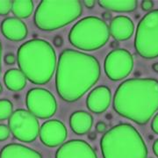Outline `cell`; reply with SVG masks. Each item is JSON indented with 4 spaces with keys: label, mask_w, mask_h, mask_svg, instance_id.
I'll use <instances>...</instances> for the list:
<instances>
[{
    "label": "cell",
    "mask_w": 158,
    "mask_h": 158,
    "mask_svg": "<svg viewBox=\"0 0 158 158\" xmlns=\"http://www.w3.org/2000/svg\"><path fill=\"white\" fill-rule=\"evenodd\" d=\"M101 69L96 57L74 49L60 54L56 74V88L60 98L75 102L96 85Z\"/></svg>",
    "instance_id": "1"
},
{
    "label": "cell",
    "mask_w": 158,
    "mask_h": 158,
    "mask_svg": "<svg viewBox=\"0 0 158 158\" xmlns=\"http://www.w3.org/2000/svg\"><path fill=\"white\" fill-rule=\"evenodd\" d=\"M113 109L136 124H147L158 110V80L131 78L124 81L114 93Z\"/></svg>",
    "instance_id": "2"
},
{
    "label": "cell",
    "mask_w": 158,
    "mask_h": 158,
    "mask_svg": "<svg viewBox=\"0 0 158 158\" xmlns=\"http://www.w3.org/2000/svg\"><path fill=\"white\" fill-rule=\"evenodd\" d=\"M19 70L34 85L48 84L56 67V54L48 41L41 39L24 42L17 52Z\"/></svg>",
    "instance_id": "3"
},
{
    "label": "cell",
    "mask_w": 158,
    "mask_h": 158,
    "mask_svg": "<svg viewBox=\"0 0 158 158\" xmlns=\"http://www.w3.org/2000/svg\"><path fill=\"white\" fill-rule=\"evenodd\" d=\"M103 158H147L148 148L141 134L128 123L106 131L100 140Z\"/></svg>",
    "instance_id": "4"
},
{
    "label": "cell",
    "mask_w": 158,
    "mask_h": 158,
    "mask_svg": "<svg viewBox=\"0 0 158 158\" xmlns=\"http://www.w3.org/2000/svg\"><path fill=\"white\" fill-rule=\"evenodd\" d=\"M83 12L79 0H44L35 10L34 24L42 31H54L67 26Z\"/></svg>",
    "instance_id": "5"
},
{
    "label": "cell",
    "mask_w": 158,
    "mask_h": 158,
    "mask_svg": "<svg viewBox=\"0 0 158 158\" xmlns=\"http://www.w3.org/2000/svg\"><path fill=\"white\" fill-rule=\"evenodd\" d=\"M106 22L98 17H85L76 23L69 33V40L81 50L94 51L106 44L110 38Z\"/></svg>",
    "instance_id": "6"
},
{
    "label": "cell",
    "mask_w": 158,
    "mask_h": 158,
    "mask_svg": "<svg viewBox=\"0 0 158 158\" xmlns=\"http://www.w3.org/2000/svg\"><path fill=\"white\" fill-rule=\"evenodd\" d=\"M135 48L144 59L158 57V9L148 12L138 23Z\"/></svg>",
    "instance_id": "7"
},
{
    "label": "cell",
    "mask_w": 158,
    "mask_h": 158,
    "mask_svg": "<svg viewBox=\"0 0 158 158\" xmlns=\"http://www.w3.org/2000/svg\"><path fill=\"white\" fill-rule=\"evenodd\" d=\"M8 127L14 138L22 142H32L40 134L39 121L25 109L15 110L8 119Z\"/></svg>",
    "instance_id": "8"
},
{
    "label": "cell",
    "mask_w": 158,
    "mask_h": 158,
    "mask_svg": "<svg viewBox=\"0 0 158 158\" xmlns=\"http://www.w3.org/2000/svg\"><path fill=\"white\" fill-rule=\"evenodd\" d=\"M26 105L27 111L36 118H49L57 110V102L49 90L43 88H33L27 93Z\"/></svg>",
    "instance_id": "9"
},
{
    "label": "cell",
    "mask_w": 158,
    "mask_h": 158,
    "mask_svg": "<svg viewBox=\"0 0 158 158\" xmlns=\"http://www.w3.org/2000/svg\"><path fill=\"white\" fill-rule=\"evenodd\" d=\"M105 72L112 81H119L129 76L134 68V58L129 51L116 48L108 54L104 63Z\"/></svg>",
    "instance_id": "10"
},
{
    "label": "cell",
    "mask_w": 158,
    "mask_h": 158,
    "mask_svg": "<svg viewBox=\"0 0 158 158\" xmlns=\"http://www.w3.org/2000/svg\"><path fill=\"white\" fill-rule=\"evenodd\" d=\"M40 139L49 148L57 147L66 140L68 132L65 125L58 119H49L44 122L40 128Z\"/></svg>",
    "instance_id": "11"
},
{
    "label": "cell",
    "mask_w": 158,
    "mask_h": 158,
    "mask_svg": "<svg viewBox=\"0 0 158 158\" xmlns=\"http://www.w3.org/2000/svg\"><path fill=\"white\" fill-rule=\"evenodd\" d=\"M56 158H98L95 150L83 140H70L57 149Z\"/></svg>",
    "instance_id": "12"
},
{
    "label": "cell",
    "mask_w": 158,
    "mask_h": 158,
    "mask_svg": "<svg viewBox=\"0 0 158 158\" xmlns=\"http://www.w3.org/2000/svg\"><path fill=\"white\" fill-rule=\"evenodd\" d=\"M111 100V90L106 85H100L89 93L86 99V106L91 113H102L107 110Z\"/></svg>",
    "instance_id": "13"
},
{
    "label": "cell",
    "mask_w": 158,
    "mask_h": 158,
    "mask_svg": "<svg viewBox=\"0 0 158 158\" xmlns=\"http://www.w3.org/2000/svg\"><path fill=\"white\" fill-rule=\"evenodd\" d=\"M1 32L9 40L21 41L27 36V27L18 18L8 17L1 23Z\"/></svg>",
    "instance_id": "14"
},
{
    "label": "cell",
    "mask_w": 158,
    "mask_h": 158,
    "mask_svg": "<svg viewBox=\"0 0 158 158\" xmlns=\"http://www.w3.org/2000/svg\"><path fill=\"white\" fill-rule=\"evenodd\" d=\"M110 34L118 41L130 39L135 32V24L129 17L119 15L114 17L110 23Z\"/></svg>",
    "instance_id": "15"
},
{
    "label": "cell",
    "mask_w": 158,
    "mask_h": 158,
    "mask_svg": "<svg viewBox=\"0 0 158 158\" xmlns=\"http://www.w3.org/2000/svg\"><path fill=\"white\" fill-rule=\"evenodd\" d=\"M0 158H42L41 154L19 143H10L0 151Z\"/></svg>",
    "instance_id": "16"
},
{
    "label": "cell",
    "mask_w": 158,
    "mask_h": 158,
    "mask_svg": "<svg viewBox=\"0 0 158 158\" xmlns=\"http://www.w3.org/2000/svg\"><path fill=\"white\" fill-rule=\"evenodd\" d=\"M93 125V118L85 111L74 112L69 117L70 128L76 135H82L90 132Z\"/></svg>",
    "instance_id": "17"
},
{
    "label": "cell",
    "mask_w": 158,
    "mask_h": 158,
    "mask_svg": "<svg viewBox=\"0 0 158 158\" xmlns=\"http://www.w3.org/2000/svg\"><path fill=\"white\" fill-rule=\"evenodd\" d=\"M98 4L106 10L116 12H131L138 6L136 0H98Z\"/></svg>",
    "instance_id": "18"
},
{
    "label": "cell",
    "mask_w": 158,
    "mask_h": 158,
    "mask_svg": "<svg viewBox=\"0 0 158 158\" xmlns=\"http://www.w3.org/2000/svg\"><path fill=\"white\" fill-rule=\"evenodd\" d=\"M4 82L6 88L11 91H19L27 85V77L18 69L7 70L4 76Z\"/></svg>",
    "instance_id": "19"
},
{
    "label": "cell",
    "mask_w": 158,
    "mask_h": 158,
    "mask_svg": "<svg viewBox=\"0 0 158 158\" xmlns=\"http://www.w3.org/2000/svg\"><path fill=\"white\" fill-rule=\"evenodd\" d=\"M34 9L32 0H15L12 1L11 12L18 19H27L31 16Z\"/></svg>",
    "instance_id": "20"
},
{
    "label": "cell",
    "mask_w": 158,
    "mask_h": 158,
    "mask_svg": "<svg viewBox=\"0 0 158 158\" xmlns=\"http://www.w3.org/2000/svg\"><path fill=\"white\" fill-rule=\"evenodd\" d=\"M13 113V105L9 99H0V121L9 119Z\"/></svg>",
    "instance_id": "21"
},
{
    "label": "cell",
    "mask_w": 158,
    "mask_h": 158,
    "mask_svg": "<svg viewBox=\"0 0 158 158\" xmlns=\"http://www.w3.org/2000/svg\"><path fill=\"white\" fill-rule=\"evenodd\" d=\"M12 1L11 0H0V15L6 16L11 11Z\"/></svg>",
    "instance_id": "22"
},
{
    "label": "cell",
    "mask_w": 158,
    "mask_h": 158,
    "mask_svg": "<svg viewBox=\"0 0 158 158\" xmlns=\"http://www.w3.org/2000/svg\"><path fill=\"white\" fill-rule=\"evenodd\" d=\"M11 131L8 126L5 124H0V141L7 140L10 136Z\"/></svg>",
    "instance_id": "23"
},
{
    "label": "cell",
    "mask_w": 158,
    "mask_h": 158,
    "mask_svg": "<svg viewBox=\"0 0 158 158\" xmlns=\"http://www.w3.org/2000/svg\"><path fill=\"white\" fill-rule=\"evenodd\" d=\"M141 9L145 11H151L154 7V2L151 0H143L141 3Z\"/></svg>",
    "instance_id": "24"
},
{
    "label": "cell",
    "mask_w": 158,
    "mask_h": 158,
    "mask_svg": "<svg viewBox=\"0 0 158 158\" xmlns=\"http://www.w3.org/2000/svg\"><path fill=\"white\" fill-rule=\"evenodd\" d=\"M4 60H5V62H6V64L12 65L17 61V56L13 53H8V54H6V56H5Z\"/></svg>",
    "instance_id": "25"
},
{
    "label": "cell",
    "mask_w": 158,
    "mask_h": 158,
    "mask_svg": "<svg viewBox=\"0 0 158 158\" xmlns=\"http://www.w3.org/2000/svg\"><path fill=\"white\" fill-rule=\"evenodd\" d=\"M106 130H107V126L106 124L105 123V122H103V121H99V122H98L96 125V131L97 132H98V133H100V134H104V133H106Z\"/></svg>",
    "instance_id": "26"
},
{
    "label": "cell",
    "mask_w": 158,
    "mask_h": 158,
    "mask_svg": "<svg viewBox=\"0 0 158 158\" xmlns=\"http://www.w3.org/2000/svg\"><path fill=\"white\" fill-rule=\"evenodd\" d=\"M151 129L155 134L158 135V113L155 115V117L153 118L152 123H151Z\"/></svg>",
    "instance_id": "27"
},
{
    "label": "cell",
    "mask_w": 158,
    "mask_h": 158,
    "mask_svg": "<svg viewBox=\"0 0 158 158\" xmlns=\"http://www.w3.org/2000/svg\"><path fill=\"white\" fill-rule=\"evenodd\" d=\"M54 44L56 47L57 48H60V47H62V44H63V40L61 36H56L55 38H54Z\"/></svg>",
    "instance_id": "28"
},
{
    "label": "cell",
    "mask_w": 158,
    "mask_h": 158,
    "mask_svg": "<svg viewBox=\"0 0 158 158\" xmlns=\"http://www.w3.org/2000/svg\"><path fill=\"white\" fill-rule=\"evenodd\" d=\"M83 4L85 5V7L90 9V8H93V7H94L96 2H95V0H85V1L83 2Z\"/></svg>",
    "instance_id": "29"
},
{
    "label": "cell",
    "mask_w": 158,
    "mask_h": 158,
    "mask_svg": "<svg viewBox=\"0 0 158 158\" xmlns=\"http://www.w3.org/2000/svg\"><path fill=\"white\" fill-rule=\"evenodd\" d=\"M153 152L155 153V155L158 157V139L156 140L153 144Z\"/></svg>",
    "instance_id": "30"
},
{
    "label": "cell",
    "mask_w": 158,
    "mask_h": 158,
    "mask_svg": "<svg viewBox=\"0 0 158 158\" xmlns=\"http://www.w3.org/2000/svg\"><path fill=\"white\" fill-rule=\"evenodd\" d=\"M88 137H89V139H90V140L93 141V140H95V139H96V134H95V133H93V132H91V133L89 134Z\"/></svg>",
    "instance_id": "31"
},
{
    "label": "cell",
    "mask_w": 158,
    "mask_h": 158,
    "mask_svg": "<svg viewBox=\"0 0 158 158\" xmlns=\"http://www.w3.org/2000/svg\"><path fill=\"white\" fill-rule=\"evenodd\" d=\"M152 69H154V71H156V72H157L158 73V62H156V63L153 64Z\"/></svg>",
    "instance_id": "32"
},
{
    "label": "cell",
    "mask_w": 158,
    "mask_h": 158,
    "mask_svg": "<svg viewBox=\"0 0 158 158\" xmlns=\"http://www.w3.org/2000/svg\"><path fill=\"white\" fill-rule=\"evenodd\" d=\"M103 17H104V19H110V18H111V15H110V13H108V12H105V13H103Z\"/></svg>",
    "instance_id": "33"
},
{
    "label": "cell",
    "mask_w": 158,
    "mask_h": 158,
    "mask_svg": "<svg viewBox=\"0 0 158 158\" xmlns=\"http://www.w3.org/2000/svg\"><path fill=\"white\" fill-rule=\"evenodd\" d=\"M1 57H2V44L0 42V72H1Z\"/></svg>",
    "instance_id": "34"
},
{
    "label": "cell",
    "mask_w": 158,
    "mask_h": 158,
    "mask_svg": "<svg viewBox=\"0 0 158 158\" xmlns=\"http://www.w3.org/2000/svg\"><path fill=\"white\" fill-rule=\"evenodd\" d=\"M2 91H3V87H2V85L0 84V94L2 93Z\"/></svg>",
    "instance_id": "35"
}]
</instances>
